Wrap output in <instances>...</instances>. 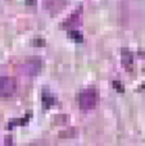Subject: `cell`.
<instances>
[{"instance_id": "cell-1", "label": "cell", "mask_w": 145, "mask_h": 146, "mask_svg": "<svg viewBox=\"0 0 145 146\" xmlns=\"http://www.w3.org/2000/svg\"><path fill=\"white\" fill-rule=\"evenodd\" d=\"M78 104L82 110H91L98 104V92L95 88L90 87L81 91L78 96Z\"/></svg>"}, {"instance_id": "cell-4", "label": "cell", "mask_w": 145, "mask_h": 146, "mask_svg": "<svg viewBox=\"0 0 145 146\" xmlns=\"http://www.w3.org/2000/svg\"><path fill=\"white\" fill-rule=\"evenodd\" d=\"M28 74H36L41 68V62L39 59H31V60H27L22 67Z\"/></svg>"}, {"instance_id": "cell-6", "label": "cell", "mask_w": 145, "mask_h": 146, "mask_svg": "<svg viewBox=\"0 0 145 146\" xmlns=\"http://www.w3.org/2000/svg\"><path fill=\"white\" fill-rule=\"evenodd\" d=\"M26 1H27V4H33V5H35L36 0H26Z\"/></svg>"}, {"instance_id": "cell-3", "label": "cell", "mask_w": 145, "mask_h": 146, "mask_svg": "<svg viewBox=\"0 0 145 146\" xmlns=\"http://www.w3.org/2000/svg\"><path fill=\"white\" fill-rule=\"evenodd\" d=\"M67 5V0H44V8L50 14H57Z\"/></svg>"}, {"instance_id": "cell-5", "label": "cell", "mask_w": 145, "mask_h": 146, "mask_svg": "<svg viewBox=\"0 0 145 146\" xmlns=\"http://www.w3.org/2000/svg\"><path fill=\"white\" fill-rule=\"evenodd\" d=\"M69 35H71V37H72V38H74V40H77V41H81V40H82L81 35H80L78 32H76V31H73V32H71V33H69Z\"/></svg>"}, {"instance_id": "cell-2", "label": "cell", "mask_w": 145, "mask_h": 146, "mask_svg": "<svg viewBox=\"0 0 145 146\" xmlns=\"http://www.w3.org/2000/svg\"><path fill=\"white\" fill-rule=\"evenodd\" d=\"M18 87L17 80L12 76H3L0 77V98L8 99L15 94Z\"/></svg>"}]
</instances>
